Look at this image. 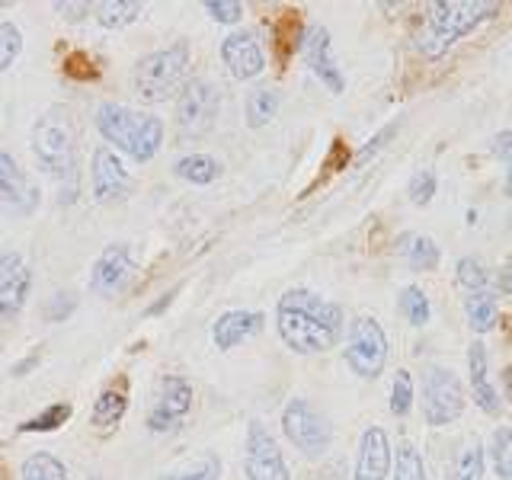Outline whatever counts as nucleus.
<instances>
[{
	"label": "nucleus",
	"mask_w": 512,
	"mask_h": 480,
	"mask_svg": "<svg viewBox=\"0 0 512 480\" xmlns=\"http://www.w3.org/2000/svg\"><path fill=\"white\" fill-rule=\"evenodd\" d=\"M397 308H400V314L407 317L410 327H426L429 324L432 308H429V295L423 292L420 285H404V288H400Z\"/></svg>",
	"instance_id": "31"
},
{
	"label": "nucleus",
	"mask_w": 512,
	"mask_h": 480,
	"mask_svg": "<svg viewBox=\"0 0 512 480\" xmlns=\"http://www.w3.org/2000/svg\"><path fill=\"white\" fill-rule=\"evenodd\" d=\"M282 432L304 458H324L333 445L330 416L308 397H292L282 410Z\"/></svg>",
	"instance_id": "6"
},
{
	"label": "nucleus",
	"mask_w": 512,
	"mask_h": 480,
	"mask_svg": "<svg viewBox=\"0 0 512 480\" xmlns=\"http://www.w3.org/2000/svg\"><path fill=\"white\" fill-rule=\"evenodd\" d=\"M218 112H221L218 84H212V80H205V77L186 80V87L176 96V109H173L176 132L186 138H202L215 128Z\"/></svg>",
	"instance_id": "8"
},
{
	"label": "nucleus",
	"mask_w": 512,
	"mask_h": 480,
	"mask_svg": "<svg viewBox=\"0 0 512 480\" xmlns=\"http://www.w3.org/2000/svg\"><path fill=\"white\" fill-rule=\"evenodd\" d=\"M93 7H96V4H90V0H55V4H52V10L61 16V20H68V23L87 20Z\"/></svg>",
	"instance_id": "44"
},
{
	"label": "nucleus",
	"mask_w": 512,
	"mask_h": 480,
	"mask_svg": "<svg viewBox=\"0 0 512 480\" xmlns=\"http://www.w3.org/2000/svg\"><path fill=\"white\" fill-rule=\"evenodd\" d=\"M509 231H512V224H509Z\"/></svg>",
	"instance_id": "52"
},
{
	"label": "nucleus",
	"mask_w": 512,
	"mask_h": 480,
	"mask_svg": "<svg viewBox=\"0 0 512 480\" xmlns=\"http://www.w3.org/2000/svg\"><path fill=\"white\" fill-rule=\"evenodd\" d=\"M23 266V256L16 250H0V285H4L16 269Z\"/></svg>",
	"instance_id": "45"
},
{
	"label": "nucleus",
	"mask_w": 512,
	"mask_h": 480,
	"mask_svg": "<svg viewBox=\"0 0 512 480\" xmlns=\"http://www.w3.org/2000/svg\"><path fill=\"white\" fill-rule=\"evenodd\" d=\"M464 317H468V327L477 336H484L500 324V301H496L490 288H484V292H471L464 298Z\"/></svg>",
	"instance_id": "21"
},
{
	"label": "nucleus",
	"mask_w": 512,
	"mask_h": 480,
	"mask_svg": "<svg viewBox=\"0 0 512 480\" xmlns=\"http://www.w3.org/2000/svg\"><path fill=\"white\" fill-rule=\"evenodd\" d=\"M71 413H74V407L68 404V400H58V404H48L36 416L23 420L16 429H20V432H55V429H61L64 423L71 420Z\"/></svg>",
	"instance_id": "32"
},
{
	"label": "nucleus",
	"mask_w": 512,
	"mask_h": 480,
	"mask_svg": "<svg viewBox=\"0 0 512 480\" xmlns=\"http://www.w3.org/2000/svg\"><path fill=\"white\" fill-rule=\"evenodd\" d=\"M173 295H176V288H173V292H167V295H164V301H157V304H151V308H148V314H160V311H164V308H167V304L173 301Z\"/></svg>",
	"instance_id": "48"
},
{
	"label": "nucleus",
	"mask_w": 512,
	"mask_h": 480,
	"mask_svg": "<svg viewBox=\"0 0 512 480\" xmlns=\"http://www.w3.org/2000/svg\"><path fill=\"white\" fill-rule=\"evenodd\" d=\"M218 477H221V458L218 455H202L189 471L160 474L157 480H218Z\"/></svg>",
	"instance_id": "38"
},
{
	"label": "nucleus",
	"mask_w": 512,
	"mask_h": 480,
	"mask_svg": "<svg viewBox=\"0 0 512 480\" xmlns=\"http://www.w3.org/2000/svg\"><path fill=\"white\" fill-rule=\"evenodd\" d=\"M221 61L234 80H256L266 71V52L250 29H237L221 39Z\"/></svg>",
	"instance_id": "15"
},
{
	"label": "nucleus",
	"mask_w": 512,
	"mask_h": 480,
	"mask_svg": "<svg viewBox=\"0 0 512 480\" xmlns=\"http://www.w3.org/2000/svg\"><path fill=\"white\" fill-rule=\"evenodd\" d=\"M36 365H39V352H36V356H26V359H23L20 365L13 368V375H16V378H23V372H26V368H36Z\"/></svg>",
	"instance_id": "47"
},
{
	"label": "nucleus",
	"mask_w": 512,
	"mask_h": 480,
	"mask_svg": "<svg viewBox=\"0 0 512 480\" xmlns=\"http://www.w3.org/2000/svg\"><path fill=\"white\" fill-rule=\"evenodd\" d=\"M468 375H471V397H474V404L484 410L487 416H496L503 407V400H500V391L493 388V381H490V356H487V346L474 340L468 346Z\"/></svg>",
	"instance_id": "18"
},
{
	"label": "nucleus",
	"mask_w": 512,
	"mask_h": 480,
	"mask_svg": "<svg viewBox=\"0 0 512 480\" xmlns=\"http://www.w3.org/2000/svg\"><path fill=\"white\" fill-rule=\"evenodd\" d=\"M500 381H503V397L509 400V407H512V365H503Z\"/></svg>",
	"instance_id": "46"
},
{
	"label": "nucleus",
	"mask_w": 512,
	"mask_h": 480,
	"mask_svg": "<svg viewBox=\"0 0 512 480\" xmlns=\"http://www.w3.org/2000/svg\"><path fill=\"white\" fill-rule=\"evenodd\" d=\"M272 39H276V58H279V64H288V58H292L295 52H301L304 26H301L295 10L282 13V20L276 23V29H272Z\"/></svg>",
	"instance_id": "27"
},
{
	"label": "nucleus",
	"mask_w": 512,
	"mask_h": 480,
	"mask_svg": "<svg viewBox=\"0 0 512 480\" xmlns=\"http://www.w3.org/2000/svg\"><path fill=\"white\" fill-rule=\"evenodd\" d=\"M192 61L189 42H170L167 48H157L135 61L132 87L144 103H164L173 93L186 87V71Z\"/></svg>",
	"instance_id": "5"
},
{
	"label": "nucleus",
	"mask_w": 512,
	"mask_h": 480,
	"mask_svg": "<svg viewBox=\"0 0 512 480\" xmlns=\"http://www.w3.org/2000/svg\"><path fill=\"white\" fill-rule=\"evenodd\" d=\"M301 58L311 68V74L324 84L333 96H340L346 90V77L340 61L333 55V42H330V29L327 26H304V39H301Z\"/></svg>",
	"instance_id": "12"
},
{
	"label": "nucleus",
	"mask_w": 512,
	"mask_h": 480,
	"mask_svg": "<svg viewBox=\"0 0 512 480\" xmlns=\"http://www.w3.org/2000/svg\"><path fill=\"white\" fill-rule=\"evenodd\" d=\"M23 55V32L16 23H0V71H7Z\"/></svg>",
	"instance_id": "36"
},
{
	"label": "nucleus",
	"mask_w": 512,
	"mask_h": 480,
	"mask_svg": "<svg viewBox=\"0 0 512 480\" xmlns=\"http://www.w3.org/2000/svg\"><path fill=\"white\" fill-rule=\"evenodd\" d=\"M410 410H413V375L407 368H400L391 381V413L397 420H404V416H410Z\"/></svg>",
	"instance_id": "35"
},
{
	"label": "nucleus",
	"mask_w": 512,
	"mask_h": 480,
	"mask_svg": "<svg viewBox=\"0 0 512 480\" xmlns=\"http://www.w3.org/2000/svg\"><path fill=\"white\" fill-rule=\"evenodd\" d=\"M93 125L112 151L132 157L135 164L154 160L160 154V144H164V122L154 112H138L122 103L96 106Z\"/></svg>",
	"instance_id": "4"
},
{
	"label": "nucleus",
	"mask_w": 512,
	"mask_h": 480,
	"mask_svg": "<svg viewBox=\"0 0 512 480\" xmlns=\"http://www.w3.org/2000/svg\"><path fill=\"white\" fill-rule=\"evenodd\" d=\"M135 276V253L128 244H109L90 269V292L100 298H116Z\"/></svg>",
	"instance_id": "13"
},
{
	"label": "nucleus",
	"mask_w": 512,
	"mask_h": 480,
	"mask_svg": "<svg viewBox=\"0 0 512 480\" xmlns=\"http://www.w3.org/2000/svg\"><path fill=\"white\" fill-rule=\"evenodd\" d=\"M500 10L503 7L493 4V0H436V4L426 7L420 23H416V32H413L416 52L429 61H436L484 20H493Z\"/></svg>",
	"instance_id": "2"
},
{
	"label": "nucleus",
	"mask_w": 512,
	"mask_h": 480,
	"mask_svg": "<svg viewBox=\"0 0 512 480\" xmlns=\"http://www.w3.org/2000/svg\"><path fill=\"white\" fill-rule=\"evenodd\" d=\"M192 400H196V388L192 381L183 375H164L157 384V397L144 416V426L154 436H170V432L183 429L189 413H192Z\"/></svg>",
	"instance_id": "10"
},
{
	"label": "nucleus",
	"mask_w": 512,
	"mask_h": 480,
	"mask_svg": "<svg viewBox=\"0 0 512 480\" xmlns=\"http://www.w3.org/2000/svg\"><path fill=\"white\" fill-rule=\"evenodd\" d=\"M490 151L503 164V196L512 199V128H506V132H496L490 138Z\"/></svg>",
	"instance_id": "37"
},
{
	"label": "nucleus",
	"mask_w": 512,
	"mask_h": 480,
	"mask_svg": "<svg viewBox=\"0 0 512 480\" xmlns=\"http://www.w3.org/2000/svg\"><path fill=\"white\" fill-rule=\"evenodd\" d=\"M397 132H400V119H397V122H391V125H384L375 138H368V141H365V148L356 154V164H368V160H372L378 151H384V144H388Z\"/></svg>",
	"instance_id": "43"
},
{
	"label": "nucleus",
	"mask_w": 512,
	"mask_h": 480,
	"mask_svg": "<svg viewBox=\"0 0 512 480\" xmlns=\"http://www.w3.org/2000/svg\"><path fill=\"white\" fill-rule=\"evenodd\" d=\"M468 407V391L461 378L445 365H432L423 378V420L426 426H452Z\"/></svg>",
	"instance_id": "9"
},
{
	"label": "nucleus",
	"mask_w": 512,
	"mask_h": 480,
	"mask_svg": "<svg viewBox=\"0 0 512 480\" xmlns=\"http://www.w3.org/2000/svg\"><path fill=\"white\" fill-rule=\"evenodd\" d=\"M96 23H100L103 29H125V26H132L144 4L141 0H103V4H96Z\"/></svg>",
	"instance_id": "25"
},
{
	"label": "nucleus",
	"mask_w": 512,
	"mask_h": 480,
	"mask_svg": "<svg viewBox=\"0 0 512 480\" xmlns=\"http://www.w3.org/2000/svg\"><path fill=\"white\" fill-rule=\"evenodd\" d=\"M503 292H506V295L512 298V266L506 269V276H503Z\"/></svg>",
	"instance_id": "49"
},
{
	"label": "nucleus",
	"mask_w": 512,
	"mask_h": 480,
	"mask_svg": "<svg viewBox=\"0 0 512 480\" xmlns=\"http://www.w3.org/2000/svg\"><path fill=\"white\" fill-rule=\"evenodd\" d=\"M263 324H266L263 311H244V308L224 311V314H218V320L212 324V343L221 352L237 349L240 343L253 340V336L263 330Z\"/></svg>",
	"instance_id": "17"
},
{
	"label": "nucleus",
	"mask_w": 512,
	"mask_h": 480,
	"mask_svg": "<svg viewBox=\"0 0 512 480\" xmlns=\"http://www.w3.org/2000/svg\"><path fill=\"white\" fill-rule=\"evenodd\" d=\"M244 474L247 480H292V471H288L279 442L272 439V432L260 420H253L247 426Z\"/></svg>",
	"instance_id": "11"
},
{
	"label": "nucleus",
	"mask_w": 512,
	"mask_h": 480,
	"mask_svg": "<svg viewBox=\"0 0 512 480\" xmlns=\"http://www.w3.org/2000/svg\"><path fill=\"white\" fill-rule=\"evenodd\" d=\"M394 464V448L388 432L381 426H365L359 439V455H356V474L352 480H384L391 474Z\"/></svg>",
	"instance_id": "16"
},
{
	"label": "nucleus",
	"mask_w": 512,
	"mask_h": 480,
	"mask_svg": "<svg viewBox=\"0 0 512 480\" xmlns=\"http://www.w3.org/2000/svg\"><path fill=\"white\" fill-rule=\"evenodd\" d=\"M90 189L100 205L122 202L132 192V176H128L122 157L109 144H100L90 157Z\"/></svg>",
	"instance_id": "14"
},
{
	"label": "nucleus",
	"mask_w": 512,
	"mask_h": 480,
	"mask_svg": "<svg viewBox=\"0 0 512 480\" xmlns=\"http://www.w3.org/2000/svg\"><path fill=\"white\" fill-rule=\"evenodd\" d=\"M39 202V189L26 183L23 167L16 164V157L0 151V205H13L20 212H32Z\"/></svg>",
	"instance_id": "19"
},
{
	"label": "nucleus",
	"mask_w": 512,
	"mask_h": 480,
	"mask_svg": "<svg viewBox=\"0 0 512 480\" xmlns=\"http://www.w3.org/2000/svg\"><path fill=\"white\" fill-rule=\"evenodd\" d=\"M400 253H404V260L413 272H432L442 260L436 240L426 234H404L400 237Z\"/></svg>",
	"instance_id": "23"
},
{
	"label": "nucleus",
	"mask_w": 512,
	"mask_h": 480,
	"mask_svg": "<svg viewBox=\"0 0 512 480\" xmlns=\"http://www.w3.org/2000/svg\"><path fill=\"white\" fill-rule=\"evenodd\" d=\"M276 330L298 356H317L343 340L346 314L336 301L320 298L311 288H288L276 304Z\"/></svg>",
	"instance_id": "1"
},
{
	"label": "nucleus",
	"mask_w": 512,
	"mask_h": 480,
	"mask_svg": "<svg viewBox=\"0 0 512 480\" xmlns=\"http://www.w3.org/2000/svg\"><path fill=\"white\" fill-rule=\"evenodd\" d=\"M455 279H458L461 288H468V295L471 292H484L487 282H490L484 263H477L474 256H461V260H458V276Z\"/></svg>",
	"instance_id": "39"
},
{
	"label": "nucleus",
	"mask_w": 512,
	"mask_h": 480,
	"mask_svg": "<svg viewBox=\"0 0 512 480\" xmlns=\"http://www.w3.org/2000/svg\"><path fill=\"white\" fill-rule=\"evenodd\" d=\"M388 333H384V327L378 324L375 317H356L349 324V340H346V365L352 368V375H359L365 381H378L384 365H388Z\"/></svg>",
	"instance_id": "7"
},
{
	"label": "nucleus",
	"mask_w": 512,
	"mask_h": 480,
	"mask_svg": "<svg viewBox=\"0 0 512 480\" xmlns=\"http://www.w3.org/2000/svg\"><path fill=\"white\" fill-rule=\"evenodd\" d=\"M484 471H487V448L480 445V439H474L458 452L448 480H484Z\"/></svg>",
	"instance_id": "28"
},
{
	"label": "nucleus",
	"mask_w": 512,
	"mask_h": 480,
	"mask_svg": "<svg viewBox=\"0 0 512 480\" xmlns=\"http://www.w3.org/2000/svg\"><path fill=\"white\" fill-rule=\"evenodd\" d=\"M279 103H282L279 90H272V87L253 90V93L247 96V103H244V119H247V125H250V128H263V125H269L272 119H276Z\"/></svg>",
	"instance_id": "26"
},
{
	"label": "nucleus",
	"mask_w": 512,
	"mask_h": 480,
	"mask_svg": "<svg viewBox=\"0 0 512 480\" xmlns=\"http://www.w3.org/2000/svg\"><path fill=\"white\" fill-rule=\"evenodd\" d=\"M74 308H77V295L74 292H58V295L48 298L42 317L48 320V324H61V320H68L74 314Z\"/></svg>",
	"instance_id": "42"
},
{
	"label": "nucleus",
	"mask_w": 512,
	"mask_h": 480,
	"mask_svg": "<svg viewBox=\"0 0 512 480\" xmlns=\"http://www.w3.org/2000/svg\"><path fill=\"white\" fill-rule=\"evenodd\" d=\"M125 413H128V378L119 375L116 381L106 384V388L100 391V397L93 400L90 423H93V429H100V432H112L122 423Z\"/></svg>",
	"instance_id": "20"
},
{
	"label": "nucleus",
	"mask_w": 512,
	"mask_h": 480,
	"mask_svg": "<svg viewBox=\"0 0 512 480\" xmlns=\"http://www.w3.org/2000/svg\"><path fill=\"white\" fill-rule=\"evenodd\" d=\"M61 71L68 74L71 80H84V84L100 80V64H96V58L90 52H84V48H71V52H64Z\"/></svg>",
	"instance_id": "34"
},
{
	"label": "nucleus",
	"mask_w": 512,
	"mask_h": 480,
	"mask_svg": "<svg viewBox=\"0 0 512 480\" xmlns=\"http://www.w3.org/2000/svg\"><path fill=\"white\" fill-rule=\"evenodd\" d=\"M10 4H7V0H0V10H7Z\"/></svg>",
	"instance_id": "50"
},
{
	"label": "nucleus",
	"mask_w": 512,
	"mask_h": 480,
	"mask_svg": "<svg viewBox=\"0 0 512 480\" xmlns=\"http://www.w3.org/2000/svg\"><path fill=\"white\" fill-rule=\"evenodd\" d=\"M173 173L192 186H208L224 173V164L212 154H183V157H176Z\"/></svg>",
	"instance_id": "22"
},
{
	"label": "nucleus",
	"mask_w": 512,
	"mask_h": 480,
	"mask_svg": "<svg viewBox=\"0 0 512 480\" xmlns=\"http://www.w3.org/2000/svg\"><path fill=\"white\" fill-rule=\"evenodd\" d=\"M394 480H429L426 477V464H423V455L420 448H416L410 439H400V445L394 448Z\"/></svg>",
	"instance_id": "30"
},
{
	"label": "nucleus",
	"mask_w": 512,
	"mask_h": 480,
	"mask_svg": "<svg viewBox=\"0 0 512 480\" xmlns=\"http://www.w3.org/2000/svg\"><path fill=\"white\" fill-rule=\"evenodd\" d=\"M32 157L45 176H52L61 202L74 205L77 199V138H74V125L68 109H52L32 125Z\"/></svg>",
	"instance_id": "3"
},
{
	"label": "nucleus",
	"mask_w": 512,
	"mask_h": 480,
	"mask_svg": "<svg viewBox=\"0 0 512 480\" xmlns=\"http://www.w3.org/2000/svg\"><path fill=\"white\" fill-rule=\"evenodd\" d=\"M205 13L212 16L215 23L237 26L244 20V4H240V0H205Z\"/></svg>",
	"instance_id": "41"
},
{
	"label": "nucleus",
	"mask_w": 512,
	"mask_h": 480,
	"mask_svg": "<svg viewBox=\"0 0 512 480\" xmlns=\"http://www.w3.org/2000/svg\"><path fill=\"white\" fill-rule=\"evenodd\" d=\"M20 480H68V464L52 452H32L23 461Z\"/></svg>",
	"instance_id": "29"
},
{
	"label": "nucleus",
	"mask_w": 512,
	"mask_h": 480,
	"mask_svg": "<svg viewBox=\"0 0 512 480\" xmlns=\"http://www.w3.org/2000/svg\"><path fill=\"white\" fill-rule=\"evenodd\" d=\"M436 189H439V180H436V173H432L429 167H423V170H416L413 173V180H410V202L413 205H429L432 199H436Z\"/></svg>",
	"instance_id": "40"
},
{
	"label": "nucleus",
	"mask_w": 512,
	"mask_h": 480,
	"mask_svg": "<svg viewBox=\"0 0 512 480\" xmlns=\"http://www.w3.org/2000/svg\"><path fill=\"white\" fill-rule=\"evenodd\" d=\"M29 288H32V269L23 263L4 285H0V320H10L26 308Z\"/></svg>",
	"instance_id": "24"
},
{
	"label": "nucleus",
	"mask_w": 512,
	"mask_h": 480,
	"mask_svg": "<svg viewBox=\"0 0 512 480\" xmlns=\"http://www.w3.org/2000/svg\"><path fill=\"white\" fill-rule=\"evenodd\" d=\"M490 464L500 480H512V426H496L490 436Z\"/></svg>",
	"instance_id": "33"
},
{
	"label": "nucleus",
	"mask_w": 512,
	"mask_h": 480,
	"mask_svg": "<svg viewBox=\"0 0 512 480\" xmlns=\"http://www.w3.org/2000/svg\"><path fill=\"white\" fill-rule=\"evenodd\" d=\"M0 480H4V474H0Z\"/></svg>",
	"instance_id": "51"
}]
</instances>
